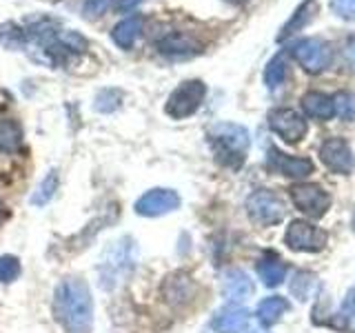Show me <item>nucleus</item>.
Returning a JSON list of instances; mask_svg holds the SVG:
<instances>
[{
	"mask_svg": "<svg viewBox=\"0 0 355 333\" xmlns=\"http://www.w3.org/2000/svg\"><path fill=\"white\" fill-rule=\"evenodd\" d=\"M53 318L67 333L94 331V298L89 284L78 275H67L53 291Z\"/></svg>",
	"mask_w": 355,
	"mask_h": 333,
	"instance_id": "nucleus-1",
	"label": "nucleus"
},
{
	"mask_svg": "<svg viewBox=\"0 0 355 333\" xmlns=\"http://www.w3.org/2000/svg\"><path fill=\"white\" fill-rule=\"evenodd\" d=\"M209 142L220 164L229 166V169H240L251 147V136L242 125L220 122L209 131Z\"/></svg>",
	"mask_w": 355,
	"mask_h": 333,
	"instance_id": "nucleus-2",
	"label": "nucleus"
},
{
	"mask_svg": "<svg viewBox=\"0 0 355 333\" xmlns=\"http://www.w3.org/2000/svg\"><path fill=\"white\" fill-rule=\"evenodd\" d=\"M133 244L136 242L131 238H122L118 242H111V247L105 251L103 260L98 264L100 282H103L105 289L118 287V282L125 280L136 266V247Z\"/></svg>",
	"mask_w": 355,
	"mask_h": 333,
	"instance_id": "nucleus-3",
	"label": "nucleus"
},
{
	"mask_svg": "<svg viewBox=\"0 0 355 333\" xmlns=\"http://www.w3.org/2000/svg\"><path fill=\"white\" fill-rule=\"evenodd\" d=\"M205 96H207V85L202 80H198V78L184 80L173 89L169 98H166L164 114L171 120H184L189 116H193L196 111L202 107Z\"/></svg>",
	"mask_w": 355,
	"mask_h": 333,
	"instance_id": "nucleus-4",
	"label": "nucleus"
},
{
	"mask_svg": "<svg viewBox=\"0 0 355 333\" xmlns=\"http://www.w3.org/2000/svg\"><path fill=\"white\" fill-rule=\"evenodd\" d=\"M291 56L309 74H322L333 62V49L322 38H302L291 44Z\"/></svg>",
	"mask_w": 355,
	"mask_h": 333,
	"instance_id": "nucleus-5",
	"label": "nucleus"
},
{
	"mask_svg": "<svg viewBox=\"0 0 355 333\" xmlns=\"http://www.w3.org/2000/svg\"><path fill=\"white\" fill-rule=\"evenodd\" d=\"M247 214L253 222H258L262 227H271L277 222L284 220V203L277 198L269 189H260V191H253L247 198Z\"/></svg>",
	"mask_w": 355,
	"mask_h": 333,
	"instance_id": "nucleus-6",
	"label": "nucleus"
},
{
	"mask_svg": "<svg viewBox=\"0 0 355 333\" xmlns=\"http://www.w3.org/2000/svg\"><path fill=\"white\" fill-rule=\"evenodd\" d=\"M327 240H329V236H327L324 229H320V227L311 225V222H304V220H293L284 233L286 247L293 249V251L315 253V251H322L327 247Z\"/></svg>",
	"mask_w": 355,
	"mask_h": 333,
	"instance_id": "nucleus-7",
	"label": "nucleus"
},
{
	"mask_svg": "<svg viewBox=\"0 0 355 333\" xmlns=\"http://www.w3.org/2000/svg\"><path fill=\"white\" fill-rule=\"evenodd\" d=\"M180 203L182 200H180V196H178V191H173V189L155 187V189H149V191H144L136 200L133 211L142 218H158V216L175 211L178 207H180Z\"/></svg>",
	"mask_w": 355,
	"mask_h": 333,
	"instance_id": "nucleus-8",
	"label": "nucleus"
},
{
	"mask_svg": "<svg viewBox=\"0 0 355 333\" xmlns=\"http://www.w3.org/2000/svg\"><path fill=\"white\" fill-rule=\"evenodd\" d=\"M198 293V284L187 271L178 269L164 275L160 282V296L169 307H184L189 305Z\"/></svg>",
	"mask_w": 355,
	"mask_h": 333,
	"instance_id": "nucleus-9",
	"label": "nucleus"
},
{
	"mask_svg": "<svg viewBox=\"0 0 355 333\" xmlns=\"http://www.w3.org/2000/svg\"><path fill=\"white\" fill-rule=\"evenodd\" d=\"M293 205L311 218H322L331 207V196L320 185L300 182L291 187Z\"/></svg>",
	"mask_w": 355,
	"mask_h": 333,
	"instance_id": "nucleus-10",
	"label": "nucleus"
},
{
	"mask_svg": "<svg viewBox=\"0 0 355 333\" xmlns=\"http://www.w3.org/2000/svg\"><path fill=\"white\" fill-rule=\"evenodd\" d=\"M269 127L284 142H300L306 136V120L295 109H273L269 114Z\"/></svg>",
	"mask_w": 355,
	"mask_h": 333,
	"instance_id": "nucleus-11",
	"label": "nucleus"
},
{
	"mask_svg": "<svg viewBox=\"0 0 355 333\" xmlns=\"http://www.w3.org/2000/svg\"><path fill=\"white\" fill-rule=\"evenodd\" d=\"M320 158L331 171L342 173V176H349L353 171V166H355L353 151H351L349 142L344 138H329L320 147Z\"/></svg>",
	"mask_w": 355,
	"mask_h": 333,
	"instance_id": "nucleus-12",
	"label": "nucleus"
},
{
	"mask_svg": "<svg viewBox=\"0 0 355 333\" xmlns=\"http://www.w3.org/2000/svg\"><path fill=\"white\" fill-rule=\"evenodd\" d=\"M155 47L164 58H191V56L202 51V42L187 31H171L162 36Z\"/></svg>",
	"mask_w": 355,
	"mask_h": 333,
	"instance_id": "nucleus-13",
	"label": "nucleus"
},
{
	"mask_svg": "<svg viewBox=\"0 0 355 333\" xmlns=\"http://www.w3.org/2000/svg\"><path fill=\"white\" fill-rule=\"evenodd\" d=\"M266 164L275 173H282L286 178H306L313 173V162L309 158H300V155H288L280 149L271 147L269 155H266Z\"/></svg>",
	"mask_w": 355,
	"mask_h": 333,
	"instance_id": "nucleus-14",
	"label": "nucleus"
},
{
	"mask_svg": "<svg viewBox=\"0 0 355 333\" xmlns=\"http://www.w3.org/2000/svg\"><path fill=\"white\" fill-rule=\"evenodd\" d=\"M249 309H244L240 305H227L220 311H216L211 327L216 333H242L249 327Z\"/></svg>",
	"mask_w": 355,
	"mask_h": 333,
	"instance_id": "nucleus-15",
	"label": "nucleus"
},
{
	"mask_svg": "<svg viewBox=\"0 0 355 333\" xmlns=\"http://www.w3.org/2000/svg\"><path fill=\"white\" fill-rule=\"evenodd\" d=\"M255 291L253 280L249 273H244L242 269H231L225 273L222 280V296H225L231 305H240L244 300H249Z\"/></svg>",
	"mask_w": 355,
	"mask_h": 333,
	"instance_id": "nucleus-16",
	"label": "nucleus"
},
{
	"mask_svg": "<svg viewBox=\"0 0 355 333\" xmlns=\"http://www.w3.org/2000/svg\"><path fill=\"white\" fill-rule=\"evenodd\" d=\"M142 25H144L142 16L140 14H131L125 20H120L118 25L111 29V40H114V44H118L120 49L129 51L133 44H136L140 31H142Z\"/></svg>",
	"mask_w": 355,
	"mask_h": 333,
	"instance_id": "nucleus-17",
	"label": "nucleus"
},
{
	"mask_svg": "<svg viewBox=\"0 0 355 333\" xmlns=\"http://www.w3.org/2000/svg\"><path fill=\"white\" fill-rule=\"evenodd\" d=\"M258 275L264 287H269V289L280 287L286 278V264L280 260V255L269 251L258 260Z\"/></svg>",
	"mask_w": 355,
	"mask_h": 333,
	"instance_id": "nucleus-18",
	"label": "nucleus"
},
{
	"mask_svg": "<svg viewBox=\"0 0 355 333\" xmlns=\"http://www.w3.org/2000/svg\"><path fill=\"white\" fill-rule=\"evenodd\" d=\"M302 109L309 118H315L320 122H327L336 116V109H333V98L322 94V92H309L302 96Z\"/></svg>",
	"mask_w": 355,
	"mask_h": 333,
	"instance_id": "nucleus-19",
	"label": "nucleus"
},
{
	"mask_svg": "<svg viewBox=\"0 0 355 333\" xmlns=\"http://www.w3.org/2000/svg\"><path fill=\"white\" fill-rule=\"evenodd\" d=\"M318 11H320L318 0H304V3L293 11V16L288 18V22L282 27V31L277 33V40H284L288 36H293L295 31H302L309 25V22L315 18Z\"/></svg>",
	"mask_w": 355,
	"mask_h": 333,
	"instance_id": "nucleus-20",
	"label": "nucleus"
},
{
	"mask_svg": "<svg viewBox=\"0 0 355 333\" xmlns=\"http://www.w3.org/2000/svg\"><path fill=\"white\" fill-rule=\"evenodd\" d=\"M288 309H291V305H288L286 298L269 296L258 305V309H255V316H258V322L262 327H273L275 322H280V318L286 314Z\"/></svg>",
	"mask_w": 355,
	"mask_h": 333,
	"instance_id": "nucleus-21",
	"label": "nucleus"
},
{
	"mask_svg": "<svg viewBox=\"0 0 355 333\" xmlns=\"http://www.w3.org/2000/svg\"><path fill=\"white\" fill-rule=\"evenodd\" d=\"M22 144V127L14 118L0 120V153H14Z\"/></svg>",
	"mask_w": 355,
	"mask_h": 333,
	"instance_id": "nucleus-22",
	"label": "nucleus"
},
{
	"mask_svg": "<svg viewBox=\"0 0 355 333\" xmlns=\"http://www.w3.org/2000/svg\"><path fill=\"white\" fill-rule=\"evenodd\" d=\"M286 78H288V58L284 51H280L264 67V85L269 89H277L280 85H284Z\"/></svg>",
	"mask_w": 355,
	"mask_h": 333,
	"instance_id": "nucleus-23",
	"label": "nucleus"
},
{
	"mask_svg": "<svg viewBox=\"0 0 355 333\" xmlns=\"http://www.w3.org/2000/svg\"><path fill=\"white\" fill-rule=\"evenodd\" d=\"M58 185H60L58 169H49L47 176H44L42 180H40L38 189L33 191V196H31V205H36V207L47 205L49 200L55 196V191H58Z\"/></svg>",
	"mask_w": 355,
	"mask_h": 333,
	"instance_id": "nucleus-24",
	"label": "nucleus"
},
{
	"mask_svg": "<svg viewBox=\"0 0 355 333\" xmlns=\"http://www.w3.org/2000/svg\"><path fill=\"white\" fill-rule=\"evenodd\" d=\"M0 44L7 49H22L27 44L25 29H20L16 22H5V25H0Z\"/></svg>",
	"mask_w": 355,
	"mask_h": 333,
	"instance_id": "nucleus-25",
	"label": "nucleus"
},
{
	"mask_svg": "<svg viewBox=\"0 0 355 333\" xmlns=\"http://www.w3.org/2000/svg\"><path fill=\"white\" fill-rule=\"evenodd\" d=\"M333 109L344 122L355 120V96L351 92H338L333 96Z\"/></svg>",
	"mask_w": 355,
	"mask_h": 333,
	"instance_id": "nucleus-26",
	"label": "nucleus"
},
{
	"mask_svg": "<svg viewBox=\"0 0 355 333\" xmlns=\"http://www.w3.org/2000/svg\"><path fill=\"white\" fill-rule=\"evenodd\" d=\"M20 273H22V264L18 255H11V253L0 255V282L3 284L16 282Z\"/></svg>",
	"mask_w": 355,
	"mask_h": 333,
	"instance_id": "nucleus-27",
	"label": "nucleus"
},
{
	"mask_svg": "<svg viewBox=\"0 0 355 333\" xmlns=\"http://www.w3.org/2000/svg\"><path fill=\"white\" fill-rule=\"evenodd\" d=\"M120 100H122V94L118 89H103V92L96 96L94 109L98 114H111V111H116L120 107Z\"/></svg>",
	"mask_w": 355,
	"mask_h": 333,
	"instance_id": "nucleus-28",
	"label": "nucleus"
},
{
	"mask_svg": "<svg viewBox=\"0 0 355 333\" xmlns=\"http://www.w3.org/2000/svg\"><path fill=\"white\" fill-rule=\"evenodd\" d=\"M313 273H306V271H300L295 273L293 278V282H291V293L297 296V300H306L309 293H311V289H313Z\"/></svg>",
	"mask_w": 355,
	"mask_h": 333,
	"instance_id": "nucleus-29",
	"label": "nucleus"
},
{
	"mask_svg": "<svg viewBox=\"0 0 355 333\" xmlns=\"http://www.w3.org/2000/svg\"><path fill=\"white\" fill-rule=\"evenodd\" d=\"M331 9L344 20H355V0H331Z\"/></svg>",
	"mask_w": 355,
	"mask_h": 333,
	"instance_id": "nucleus-30",
	"label": "nucleus"
},
{
	"mask_svg": "<svg viewBox=\"0 0 355 333\" xmlns=\"http://www.w3.org/2000/svg\"><path fill=\"white\" fill-rule=\"evenodd\" d=\"M111 5V0H85V16L87 18H100L107 14V9Z\"/></svg>",
	"mask_w": 355,
	"mask_h": 333,
	"instance_id": "nucleus-31",
	"label": "nucleus"
},
{
	"mask_svg": "<svg viewBox=\"0 0 355 333\" xmlns=\"http://www.w3.org/2000/svg\"><path fill=\"white\" fill-rule=\"evenodd\" d=\"M144 0H118L116 3V9L122 11V14H127V11H133L136 7H140Z\"/></svg>",
	"mask_w": 355,
	"mask_h": 333,
	"instance_id": "nucleus-32",
	"label": "nucleus"
},
{
	"mask_svg": "<svg viewBox=\"0 0 355 333\" xmlns=\"http://www.w3.org/2000/svg\"><path fill=\"white\" fill-rule=\"evenodd\" d=\"M5 214H7V209H5V203H3V200H0V220L5 218Z\"/></svg>",
	"mask_w": 355,
	"mask_h": 333,
	"instance_id": "nucleus-33",
	"label": "nucleus"
},
{
	"mask_svg": "<svg viewBox=\"0 0 355 333\" xmlns=\"http://www.w3.org/2000/svg\"><path fill=\"white\" fill-rule=\"evenodd\" d=\"M227 3H231V5H244L247 0H227Z\"/></svg>",
	"mask_w": 355,
	"mask_h": 333,
	"instance_id": "nucleus-34",
	"label": "nucleus"
},
{
	"mask_svg": "<svg viewBox=\"0 0 355 333\" xmlns=\"http://www.w3.org/2000/svg\"><path fill=\"white\" fill-rule=\"evenodd\" d=\"M353 229H355V211H353Z\"/></svg>",
	"mask_w": 355,
	"mask_h": 333,
	"instance_id": "nucleus-35",
	"label": "nucleus"
},
{
	"mask_svg": "<svg viewBox=\"0 0 355 333\" xmlns=\"http://www.w3.org/2000/svg\"><path fill=\"white\" fill-rule=\"evenodd\" d=\"M251 333H262V331H251Z\"/></svg>",
	"mask_w": 355,
	"mask_h": 333,
	"instance_id": "nucleus-36",
	"label": "nucleus"
}]
</instances>
